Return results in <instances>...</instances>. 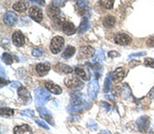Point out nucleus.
Segmentation results:
<instances>
[{"label": "nucleus", "mask_w": 154, "mask_h": 134, "mask_svg": "<svg viewBox=\"0 0 154 134\" xmlns=\"http://www.w3.org/2000/svg\"><path fill=\"white\" fill-rule=\"evenodd\" d=\"M89 106V103H88L85 96L83 94H81L80 92L75 91L71 93V107L72 110L78 111L82 110L84 108H86Z\"/></svg>", "instance_id": "1"}, {"label": "nucleus", "mask_w": 154, "mask_h": 134, "mask_svg": "<svg viewBox=\"0 0 154 134\" xmlns=\"http://www.w3.org/2000/svg\"><path fill=\"white\" fill-rule=\"evenodd\" d=\"M51 99V93L43 88H37L35 90V103L38 107H41Z\"/></svg>", "instance_id": "2"}, {"label": "nucleus", "mask_w": 154, "mask_h": 134, "mask_svg": "<svg viewBox=\"0 0 154 134\" xmlns=\"http://www.w3.org/2000/svg\"><path fill=\"white\" fill-rule=\"evenodd\" d=\"M65 85L67 88L71 89L73 91H79L83 88V84L81 81H79L76 76H70L65 78Z\"/></svg>", "instance_id": "3"}, {"label": "nucleus", "mask_w": 154, "mask_h": 134, "mask_svg": "<svg viewBox=\"0 0 154 134\" xmlns=\"http://www.w3.org/2000/svg\"><path fill=\"white\" fill-rule=\"evenodd\" d=\"M64 44H65V40L62 36H54L51 41V51L53 54H59L62 51Z\"/></svg>", "instance_id": "4"}, {"label": "nucleus", "mask_w": 154, "mask_h": 134, "mask_svg": "<svg viewBox=\"0 0 154 134\" xmlns=\"http://www.w3.org/2000/svg\"><path fill=\"white\" fill-rule=\"evenodd\" d=\"M94 55H95V49L91 46H84L79 49L77 58H78L79 60H82V59L91 58V57H93Z\"/></svg>", "instance_id": "5"}, {"label": "nucleus", "mask_w": 154, "mask_h": 134, "mask_svg": "<svg viewBox=\"0 0 154 134\" xmlns=\"http://www.w3.org/2000/svg\"><path fill=\"white\" fill-rule=\"evenodd\" d=\"M29 16L32 20H34L37 23H40L43 20V12L42 9L38 6H31L29 8Z\"/></svg>", "instance_id": "6"}, {"label": "nucleus", "mask_w": 154, "mask_h": 134, "mask_svg": "<svg viewBox=\"0 0 154 134\" xmlns=\"http://www.w3.org/2000/svg\"><path fill=\"white\" fill-rule=\"evenodd\" d=\"M149 125H150V119L147 116H143L137 121V128L140 132H145L148 130Z\"/></svg>", "instance_id": "7"}, {"label": "nucleus", "mask_w": 154, "mask_h": 134, "mask_svg": "<svg viewBox=\"0 0 154 134\" xmlns=\"http://www.w3.org/2000/svg\"><path fill=\"white\" fill-rule=\"evenodd\" d=\"M99 92V83L98 79L95 78L93 81H91V83L88 84V94L91 99H95L97 97V94Z\"/></svg>", "instance_id": "8"}, {"label": "nucleus", "mask_w": 154, "mask_h": 134, "mask_svg": "<svg viewBox=\"0 0 154 134\" xmlns=\"http://www.w3.org/2000/svg\"><path fill=\"white\" fill-rule=\"evenodd\" d=\"M74 72L77 75V78H81L82 81H89L91 78V74H89L88 70L83 66H77L74 69Z\"/></svg>", "instance_id": "9"}, {"label": "nucleus", "mask_w": 154, "mask_h": 134, "mask_svg": "<svg viewBox=\"0 0 154 134\" xmlns=\"http://www.w3.org/2000/svg\"><path fill=\"white\" fill-rule=\"evenodd\" d=\"M114 41L117 44H120V46H128L131 43V38L128 34L117 33L114 37Z\"/></svg>", "instance_id": "10"}, {"label": "nucleus", "mask_w": 154, "mask_h": 134, "mask_svg": "<svg viewBox=\"0 0 154 134\" xmlns=\"http://www.w3.org/2000/svg\"><path fill=\"white\" fill-rule=\"evenodd\" d=\"M18 94L20 99H21L24 104H28L31 102V95H30L28 90L25 87H20L18 89Z\"/></svg>", "instance_id": "11"}, {"label": "nucleus", "mask_w": 154, "mask_h": 134, "mask_svg": "<svg viewBox=\"0 0 154 134\" xmlns=\"http://www.w3.org/2000/svg\"><path fill=\"white\" fill-rule=\"evenodd\" d=\"M3 21L7 26H12L18 22V16L14 11H6L3 16Z\"/></svg>", "instance_id": "12"}, {"label": "nucleus", "mask_w": 154, "mask_h": 134, "mask_svg": "<svg viewBox=\"0 0 154 134\" xmlns=\"http://www.w3.org/2000/svg\"><path fill=\"white\" fill-rule=\"evenodd\" d=\"M38 113H39V115H40V116L43 119V120H45L46 122H48L51 125H53V126L54 125V116H53L51 113L48 110V108H43V107L38 108Z\"/></svg>", "instance_id": "13"}, {"label": "nucleus", "mask_w": 154, "mask_h": 134, "mask_svg": "<svg viewBox=\"0 0 154 134\" xmlns=\"http://www.w3.org/2000/svg\"><path fill=\"white\" fill-rule=\"evenodd\" d=\"M125 69L122 68V67H119V68L115 69V71L111 74L112 75V81L114 83H119V81H121L125 78Z\"/></svg>", "instance_id": "14"}, {"label": "nucleus", "mask_w": 154, "mask_h": 134, "mask_svg": "<svg viewBox=\"0 0 154 134\" xmlns=\"http://www.w3.org/2000/svg\"><path fill=\"white\" fill-rule=\"evenodd\" d=\"M62 30L67 35H73L76 32V27L74 26V24L70 21H65L62 25Z\"/></svg>", "instance_id": "15"}, {"label": "nucleus", "mask_w": 154, "mask_h": 134, "mask_svg": "<svg viewBox=\"0 0 154 134\" xmlns=\"http://www.w3.org/2000/svg\"><path fill=\"white\" fill-rule=\"evenodd\" d=\"M12 43L16 46H22L25 43V37L23 35L21 31H16L14 34H12Z\"/></svg>", "instance_id": "16"}, {"label": "nucleus", "mask_w": 154, "mask_h": 134, "mask_svg": "<svg viewBox=\"0 0 154 134\" xmlns=\"http://www.w3.org/2000/svg\"><path fill=\"white\" fill-rule=\"evenodd\" d=\"M49 69H51V66H49L48 64L40 63V64H37L35 70H36V72L39 76H44L45 74L48 73Z\"/></svg>", "instance_id": "17"}, {"label": "nucleus", "mask_w": 154, "mask_h": 134, "mask_svg": "<svg viewBox=\"0 0 154 134\" xmlns=\"http://www.w3.org/2000/svg\"><path fill=\"white\" fill-rule=\"evenodd\" d=\"M29 7V3L27 1H24V0H20V1H17L16 3L12 5V8L14 11H19V12H24L28 9Z\"/></svg>", "instance_id": "18"}, {"label": "nucleus", "mask_w": 154, "mask_h": 134, "mask_svg": "<svg viewBox=\"0 0 154 134\" xmlns=\"http://www.w3.org/2000/svg\"><path fill=\"white\" fill-rule=\"evenodd\" d=\"M54 70L59 73H64V74H70L73 69L71 68L69 65H66V64H62V63H58L56 66H54Z\"/></svg>", "instance_id": "19"}, {"label": "nucleus", "mask_w": 154, "mask_h": 134, "mask_svg": "<svg viewBox=\"0 0 154 134\" xmlns=\"http://www.w3.org/2000/svg\"><path fill=\"white\" fill-rule=\"evenodd\" d=\"M45 88L53 94H56V95H59V94L62 93V88L56 84L51 83V81H46L45 83Z\"/></svg>", "instance_id": "20"}, {"label": "nucleus", "mask_w": 154, "mask_h": 134, "mask_svg": "<svg viewBox=\"0 0 154 134\" xmlns=\"http://www.w3.org/2000/svg\"><path fill=\"white\" fill-rule=\"evenodd\" d=\"M14 134H32V129L29 125L17 126L14 129Z\"/></svg>", "instance_id": "21"}, {"label": "nucleus", "mask_w": 154, "mask_h": 134, "mask_svg": "<svg viewBox=\"0 0 154 134\" xmlns=\"http://www.w3.org/2000/svg\"><path fill=\"white\" fill-rule=\"evenodd\" d=\"M48 16L51 19L57 18V17L61 16V9H60L59 7L54 6V4H51V5H49L48 7Z\"/></svg>", "instance_id": "22"}, {"label": "nucleus", "mask_w": 154, "mask_h": 134, "mask_svg": "<svg viewBox=\"0 0 154 134\" xmlns=\"http://www.w3.org/2000/svg\"><path fill=\"white\" fill-rule=\"evenodd\" d=\"M116 23V19L113 16H107L103 20V24L106 28H112Z\"/></svg>", "instance_id": "23"}, {"label": "nucleus", "mask_w": 154, "mask_h": 134, "mask_svg": "<svg viewBox=\"0 0 154 134\" xmlns=\"http://www.w3.org/2000/svg\"><path fill=\"white\" fill-rule=\"evenodd\" d=\"M89 28V23H88V20L86 17H84L82 19V21H81L80 25L78 26V32L79 33H84V32H86L88 30Z\"/></svg>", "instance_id": "24"}, {"label": "nucleus", "mask_w": 154, "mask_h": 134, "mask_svg": "<svg viewBox=\"0 0 154 134\" xmlns=\"http://www.w3.org/2000/svg\"><path fill=\"white\" fill-rule=\"evenodd\" d=\"M76 5L77 8L80 14H82V11H86V7L88 5V0H76Z\"/></svg>", "instance_id": "25"}, {"label": "nucleus", "mask_w": 154, "mask_h": 134, "mask_svg": "<svg viewBox=\"0 0 154 134\" xmlns=\"http://www.w3.org/2000/svg\"><path fill=\"white\" fill-rule=\"evenodd\" d=\"M74 54H75V48H74V46H67L65 51L63 52L62 57H63L64 59H69V58H71Z\"/></svg>", "instance_id": "26"}, {"label": "nucleus", "mask_w": 154, "mask_h": 134, "mask_svg": "<svg viewBox=\"0 0 154 134\" xmlns=\"http://www.w3.org/2000/svg\"><path fill=\"white\" fill-rule=\"evenodd\" d=\"M104 59H105V54H104V51L99 49V51L96 52L95 57H94V59H93V62H94V63H99V62L104 61Z\"/></svg>", "instance_id": "27"}, {"label": "nucleus", "mask_w": 154, "mask_h": 134, "mask_svg": "<svg viewBox=\"0 0 154 134\" xmlns=\"http://www.w3.org/2000/svg\"><path fill=\"white\" fill-rule=\"evenodd\" d=\"M114 1H115V0H100V3L104 8L111 9L114 5Z\"/></svg>", "instance_id": "28"}, {"label": "nucleus", "mask_w": 154, "mask_h": 134, "mask_svg": "<svg viewBox=\"0 0 154 134\" xmlns=\"http://www.w3.org/2000/svg\"><path fill=\"white\" fill-rule=\"evenodd\" d=\"M2 61L5 64H7V65H11L14 60V57H12L11 54L4 53L3 55H2Z\"/></svg>", "instance_id": "29"}, {"label": "nucleus", "mask_w": 154, "mask_h": 134, "mask_svg": "<svg viewBox=\"0 0 154 134\" xmlns=\"http://www.w3.org/2000/svg\"><path fill=\"white\" fill-rule=\"evenodd\" d=\"M0 113H1V116H11L14 113V110H11V108H8V107H2L1 110H0Z\"/></svg>", "instance_id": "30"}, {"label": "nucleus", "mask_w": 154, "mask_h": 134, "mask_svg": "<svg viewBox=\"0 0 154 134\" xmlns=\"http://www.w3.org/2000/svg\"><path fill=\"white\" fill-rule=\"evenodd\" d=\"M131 96V89L128 85H123L122 87V98L126 99Z\"/></svg>", "instance_id": "31"}, {"label": "nucleus", "mask_w": 154, "mask_h": 134, "mask_svg": "<svg viewBox=\"0 0 154 134\" xmlns=\"http://www.w3.org/2000/svg\"><path fill=\"white\" fill-rule=\"evenodd\" d=\"M44 54V51L42 49H39V48H36V49H33V51H32V55H33L34 57H41L43 56Z\"/></svg>", "instance_id": "32"}, {"label": "nucleus", "mask_w": 154, "mask_h": 134, "mask_svg": "<svg viewBox=\"0 0 154 134\" xmlns=\"http://www.w3.org/2000/svg\"><path fill=\"white\" fill-rule=\"evenodd\" d=\"M111 89V84H110V76H107L106 79H105V89H104V91L106 92H109Z\"/></svg>", "instance_id": "33"}, {"label": "nucleus", "mask_w": 154, "mask_h": 134, "mask_svg": "<svg viewBox=\"0 0 154 134\" xmlns=\"http://www.w3.org/2000/svg\"><path fill=\"white\" fill-rule=\"evenodd\" d=\"M66 3V0H53V4L57 7H62Z\"/></svg>", "instance_id": "34"}, {"label": "nucleus", "mask_w": 154, "mask_h": 134, "mask_svg": "<svg viewBox=\"0 0 154 134\" xmlns=\"http://www.w3.org/2000/svg\"><path fill=\"white\" fill-rule=\"evenodd\" d=\"M144 64H145L147 67H152L154 68V59L152 58H147L145 59V61H144Z\"/></svg>", "instance_id": "35"}, {"label": "nucleus", "mask_w": 154, "mask_h": 134, "mask_svg": "<svg viewBox=\"0 0 154 134\" xmlns=\"http://www.w3.org/2000/svg\"><path fill=\"white\" fill-rule=\"evenodd\" d=\"M21 115L22 116H30V118H33L34 116V111L32 110H26L21 111Z\"/></svg>", "instance_id": "36"}, {"label": "nucleus", "mask_w": 154, "mask_h": 134, "mask_svg": "<svg viewBox=\"0 0 154 134\" xmlns=\"http://www.w3.org/2000/svg\"><path fill=\"white\" fill-rule=\"evenodd\" d=\"M88 127L89 129H91V130H93V131L98 130V125H97V123H96V122H94V121H89Z\"/></svg>", "instance_id": "37"}, {"label": "nucleus", "mask_w": 154, "mask_h": 134, "mask_svg": "<svg viewBox=\"0 0 154 134\" xmlns=\"http://www.w3.org/2000/svg\"><path fill=\"white\" fill-rule=\"evenodd\" d=\"M146 55V52H140V53H134V54H131L130 55V58H135V57H142V56H145Z\"/></svg>", "instance_id": "38"}, {"label": "nucleus", "mask_w": 154, "mask_h": 134, "mask_svg": "<svg viewBox=\"0 0 154 134\" xmlns=\"http://www.w3.org/2000/svg\"><path fill=\"white\" fill-rule=\"evenodd\" d=\"M35 122H36V124H38V125L40 126V127L44 128V129H46V130H48V129H49V128H48V126L46 125V124L44 123V122H42V121H40V120H36Z\"/></svg>", "instance_id": "39"}, {"label": "nucleus", "mask_w": 154, "mask_h": 134, "mask_svg": "<svg viewBox=\"0 0 154 134\" xmlns=\"http://www.w3.org/2000/svg\"><path fill=\"white\" fill-rule=\"evenodd\" d=\"M147 46H150V48H154V36L150 37L147 40Z\"/></svg>", "instance_id": "40"}, {"label": "nucleus", "mask_w": 154, "mask_h": 134, "mask_svg": "<svg viewBox=\"0 0 154 134\" xmlns=\"http://www.w3.org/2000/svg\"><path fill=\"white\" fill-rule=\"evenodd\" d=\"M108 56L111 57V58H114V57H118L119 56V53H117L116 51H111V52H109Z\"/></svg>", "instance_id": "41"}, {"label": "nucleus", "mask_w": 154, "mask_h": 134, "mask_svg": "<svg viewBox=\"0 0 154 134\" xmlns=\"http://www.w3.org/2000/svg\"><path fill=\"white\" fill-rule=\"evenodd\" d=\"M29 1L36 2V3H38L39 5H41V6H44V5H45V2H44V0H29Z\"/></svg>", "instance_id": "42"}, {"label": "nucleus", "mask_w": 154, "mask_h": 134, "mask_svg": "<svg viewBox=\"0 0 154 134\" xmlns=\"http://www.w3.org/2000/svg\"><path fill=\"white\" fill-rule=\"evenodd\" d=\"M5 78V71H4L3 67H1V78Z\"/></svg>", "instance_id": "43"}, {"label": "nucleus", "mask_w": 154, "mask_h": 134, "mask_svg": "<svg viewBox=\"0 0 154 134\" xmlns=\"http://www.w3.org/2000/svg\"><path fill=\"white\" fill-rule=\"evenodd\" d=\"M139 64H140V62H139V61H137V62H135V61H134V62H131V63L130 64V66L131 67V66H133V65H139Z\"/></svg>", "instance_id": "44"}, {"label": "nucleus", "mask_w": 154, "mask_h": 134, "mask_svg": "<svg viewBox=\"0 0 154 134\" xmlns=\"http://www.w3.org/2000/svg\"><path fill=\"white\" fill-rule=\"evenodd\" d=\"M14 85H11V88H16V87H18L19 86V83L18 81H14V83H12Z\"/></svg>", "instance_id": "45"}, {"label": "nucleus", "mask_w": 154, "mask_h": 134, "mask_svg": "<svg viewBox=\"0 0 154 134\" xmlns=\"http://www.w3.org/2000/svg\"><path fill=\"white\" fill-rule=\"evenodd\" d=\"M150 97L152 98V99H154V89H152L151 92H150Z\"/></svg>", "instance_id": "46"}, {"label": "nucleus", "mask_w": 154, "mask_h": 134, "mask_svg": "<svg viewBox=\"0 0 154 134\" xmlns=\"http://www.w3.org/2000/svg\"><path fill=\"white\" fill-rule=\"evenodd\" d=\"M100 134H111V133L109 132V131H107V130H103Z\"/></svg>", "instance_id": "47"}]
</instances>
